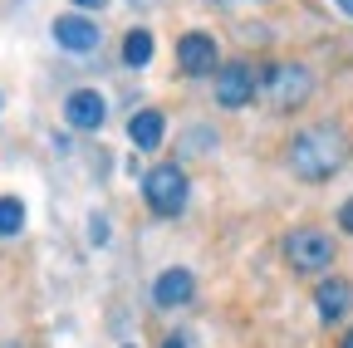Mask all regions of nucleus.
I'll return each mask as SVG.
<instances>
[{"label": "nucleus", "mask_w": 353, "mask_h": 348, "mask_svg": "<svg viewBox=\"0 0 353 348\" xmlns=\"http://www.w3.org/2000/svg\"><path fill=\"white\" fill-rule=\"evenodd\" d=\"M348 162V133L339 123H309L290 143V172L299 182H329Z\"/></svg>", "instance_id": "f257e3e1"}, {"label": "nucleus", "mask_w": 353, "mask_h": 348, "mask_svg": "<svg viewBox=\"0 0 353 348\" xmlns=\"http://www.w3.org/2000/svg\"><path fill=\"white\" fill-rule=\"evenodd\" d=\"M260 99L270 103L275 113H294L314 99V69L304 64H270L260 79Z\"/></svg>", "instance_id": "f03ea898"}, {"label": "nucleus", "mask_w": 353, "mask_h": 348, "mask_svg": "<svg viewBox=\"0 0 353 348\" xmlns=\"http://www.w3.org/2000/svg\"><path fill=\"white\" fill-rule=\"evenodd\" d=\"M280 250L290 260V270H299V275H319L334 265V236H324L319 226H294Z\"/></svg>", "instance_id": "7ed1b4c3"}, {"label": "nucleus", "mask_w": 353, "mask_h": 348, "mask_svg": "<svg viewBox=\"0 0 353 348\" xmlns=\"http://www.w3.org/2000/svg\"><path fill=\"white\" fill-rule=\"evenodd\" d=\"M143 196H148V206H152L157 216H176V211L187 206V196H192L187 172H182V167H172V162L152 167L148 177H143Z\"/></svg>", "instance_id": "20e7f679"}, {"label": "nucleus", "mask_w": 353, "mask_h": 348, "mask_svg": "<svg viewBox=\"0 0 353 348\" xmlns=\"http://www.w3.org/2000/svg\"><path fill=\"white\" fill-rule=\"evenodd\" d=\"M260 94V79L250 64H221L216 69V103L221 108H245Z\"/></svg>", "instance_id": "39448f33"}, {"label": "nucleus", "mask_w": 353, "mask_h": 348, "mask_svg": "<svg viewBox=\"0 0 353 348\" xmlns=\"http://www.w3.org/2000/svg\"><path fill=\"white\" fill-rule=\"evenodd\" d=\"M64 118H69V127H79V133H94V127H103V118H108V103L94 89H79V94L64 99Z\"/></svg>", "instance_id": "423d86ee"}, {"label": "nucleus", "mask_w": 353, "mask_h": 348, "mask_svg": "<svg viewBox=\"0 0 353 348\" xmlns=\"http://www.w3.org/2000/svg\"><path fill=\"white\" fill-rule=\"evenodd\" d=\"M176 64H182V74H211L216 69V39L192 30L176 39Z\"/></svg>", "instance_id": "0eeeda50"}, {"label": "nucleus", "mask_w": 353, "mask_h": 348, "mask_svg": "<svg viewBox=\"0 0 353 348\" xmlns=\"http://www.w3.org/2000/svg\"><path fill=\"white\" fill-rule=\"evenodd\" d=\"M192 294H196V280H192V270H162L157 280H152V299L162 304V309H176V304H192Z\"/></svg>", "instance_id": "6e6552de"}, {"label": "nucleus", "mask_w": 353, "mask_h": 348, "mask_svg": "<svg viewBox=\"0 0 353 348\" xmlns=\"http://www.w3.org/2000/svg\"><path fill=\"white\" fill-rule=\"evenodd\" d=\"M54 39H59L69 54H88V50L99 45V25L83 20V15H59L54 20Z\"/></svg>", "instance_id": "1a4fd4ad"}, {"label": "nucleus", "mask_w": 353, "mask_h": 348, "mask_svg": "<svg viewBox=\"0 0 353 348\" xmlns=\"http://www.w3.org/2000/svg\"><path fill=\"white\" fill-rule=\"evenodd\" d=\"M314 304H319V319H324V324H339V319L348 314V304H353V285H348V280H324V285L314 289Z\"/></svg>", "instance_id": "9d476101"}, {"label": "nucleus", "mask_w": 353, "mask_h": 348, "mask_svg": "<svg viewBox=\"0 0 353 348\" xmlns=\"http://www.w3.org/2000/svg\"><path fill=\"white\" fill-rule=\"evenodd\" d=\"M128 138H132V147H143V152L162 147V138H167V118H162L157 108L132 113V123H128Z\"/></svg>", "instance_id": "9b49d317"}, {"label": "nucleus", "mask_w": 353, "mask_h": 348, "mask_svg": "<svg viewBox=\"0 0 353 348\" xmlns=\"http://www.w3.org/2000/svg\"><path fill=\"white\" fill-rule=\"evenodd\" d=\"M123 59H128L132 69H143V64L152 59V34H148V30H132V34L123 39Z\"/></svg>", "instance_id": "f8f14e48"}, {"label": "nucleus", "mask_w": 353, "mask_h": 348, "mask_svg": "<svg viewBox=\"0 0 353 348\" xmlns=\"http://www.w3.org/2000/svg\"><path fill=\"white\" fill-rule=\"evenodd\" d=\"M20 231H25V201L0 196V236H20Z\"/></svg>", "instance_id": "ddd939ff"}, {"label": "nucleus", "mask_w": 353, "mask_h": 348, "mask_svg": "<svg viewBox=\"0 0 353 348\" xmlns=\"http://www.w3.org/2000/svg\"><path fill=\"white\" fill-rule=\"evenodd\" d=\"M162 348H192V334H187V329H176V334H172Z\"/></svg>", "instance_id": "4468645a"}, {"label": "nucleus", "mask_w": 353, "mask_h": 348, "mask_svg": "<svg viewBox=\"0 0 353 348\" xmlns=\"http://www.w3.org/2000/svg\"><path fill=\"white\" fill-rule=\"evenodd\" d=\"M339 226H343V231H353V201H343V206H339Z\"/></svg>", "instance_id": "2eb2a0df"}, {"label": "nucleus", "mask_w": 353, "mask_h": 348, "mask_svg": "<svg viewBox=\"0 0 353 348\" xmlns=\"http://www.w3.org/2000/svg\"><path fill=\"white\" fill-rule=\"evenodd\" d=\"M339 10H343V15H348V20H353V0H339Z\"/></svg>", "instance_id": "dca6fc26"}, {"label": "nucleus", "mask_w": 353, "mask_h": 348, "mask_svg": "<svg viewBox=\"0 0 353 348\" xmlns=\"http://www.w3.org/2000/svg\"><path fill=\"white\" fill-rule=\"evenodd\" d=\"M74 6H88V10H99V6H103V0H74Z\"/></svg>", "instance_id": "f3484780"}, {"label": "nucleus", "mask_w": 353, "mask_h": 348, "mask_svg": "<svg viewBox=\"0 0 353 348\" xmlns=\"http://www.w3.org/2000/svg\"><path fill=\"white\" fill-rule=\"evenodd\" d=\"M339 348H353V329H348V334H343V343H339Z\"/></svg>", "instance_id": "a211bd4d"}]
</instances>
